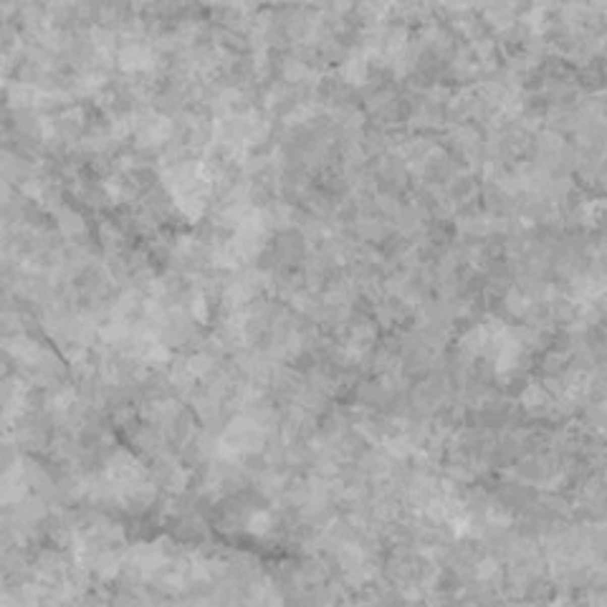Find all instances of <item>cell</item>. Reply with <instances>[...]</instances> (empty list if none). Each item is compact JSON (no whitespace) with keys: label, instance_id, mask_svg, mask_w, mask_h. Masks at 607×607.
Here are the masks:
<instances>
[{"label":"cell","instance_id":"cell-1","mask_svg":"<svg viewBox=\"0 0 607 607\" xmlns=\"http://www.w3.org/2000/svg\"><path fill=\"white\" fill-rule=\"evenodd\" d=\"M268 524H271V519H268L266 514H256V516L251 519V531L263 534V531H268Z\"/></svg>","mask_w":607,"mask_h":607}]
</instances>
